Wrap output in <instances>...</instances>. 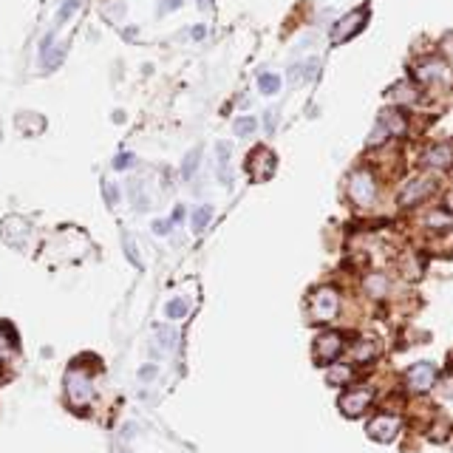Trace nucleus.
I'll use <instances>...</instances> for the list:
<instances>
[{"label": "nucleus", "instance_id": "1", "mask_svg": "<svg viewBox=\"0 0 453 453\" xmlns=\"http://www.w3.org/2000/svg\"><path fill=\"white\" fill-rule=\"evenodd\" d=\"M65 399L71 408L82 411L88 408L94 402V383L88 377V372H82V368H71V372L65 374Z\"/></svg>", "mask_w": 453, "mask_h": 453}, {"label": "nucleus", "instance_id": "10", "mask_svg": "<svg viewBox=\"0 0 453 453\" xmlns=\"http://www.w3.org/2000/svg\"><path fill=\"white\" fill-rule=\"evenodd\" d=\"M434 190V179L428 176H420V179H411L402 190H399V204L402 207H414L417 201H422L428 193Z\"/></svg>", "mask_w": 453, "mask_h": 453}, {"label": "nucleus", "instance_id": "17", "mask_svg": "<svg viewBox=\"0 0 453 453\" xmlns=\"http://www.w3.org/2000/svg\"><path fill=\"white\" fill-rule=\"evenodd\" d=\"M351 377H354V368H349V365H335L332 372H328V383L332 386H346V383H351Z\"/></svg>", "mask_w": 453, "mask_h": 453}, {"label": "nucleus", "instance_id": "12", "mask_svg": "<svg viewBox=\"0 0 453 453\" xmlns=\"http://www.w3.org/2000/svg\"><path fill=\"white\" fill-rule=\"evenodd\" d=\"M363 23H365V9H357V12L346 15V17H343V20L335 26L332 40H335V43H346V40H349L354 31H360V29H363Z\"/></svg>", "mask_w": 453, "mask_h": 453}, {"label": "nucleus", "instance_id": "13", "mask_svg": "<svg viewBox=\"0 0 453 453\" xmlns=\"http://www.w3.org/2000/svg\"><path fill=\"white\" fill-rule=\"evenodd\" d=\"M422 164L425 168H447V164H453V148L450 145H434L431 150H425L422 156Z\"/></svg>", "mask_w": 453, "mask_h": 453}, {"label": "nucleus", "instance_id": "31", "mask_svg": "<svg viewBox=\"0 0 453 453\" xmlns=\"http://www.w3.org/2000/svg\"><path fill=\"white\" fill-rule=\"evenodd\" d=\"M125 250H128L131 261H134L136 267H142V261H139V255H136V246H134V241H131V238H125Z\"/></svg>", "mask_w": 453, "mask_h": 453}, {"label": "nucleus", "instance_id": "25", "mask_svg": "<svg viewBox=\"0 0 453 453\" xmlns=\"http://www.w3.org/2000/svg\"><path fill=\"white\" fill-rule=\"evenodd\" d=\"M164 312H168V317H184L187 315V303H182V301H173V303H168V309H164Z\"/></svg>", "mask_w": 453, "mask_h": 453}, {"label": "nucleus", "instance_id": "32", "mask_svg": "<svg viewBox=\"0 0 453 453\" xmlns=\"http://www.w3.org/2000/svg\"><path fill=\"white\" fill-rule=\"evenodd\" d=\"M153 377H156V365H145L142 372H139V380H142V383H148V380H153Z\"/></svg>", "mask_w": 453, "mask_h": 453}, {"label": "nucleus", "instance_id": "2", "mask_svg": "<svg viewBox=\"0 0 453 453\" xmlns=\"http://www.w3.org/2000/svg\"><path fill=\"white\" fill-rule=\"evenodd\" d=\"M340 309V295L332 289V286H320V289L312 292L309 298V315L317 320V323H328Z\"/></svg>", "mask_w": 453, "mask_h": 453}, {"label": "nucleus", "instance_id": "23", "mask_svg": "<svg viewBox=\"0 0 453 453\" xmlns=\"http://www.w3.org/2000/svg\"><path fill=\"white\" fill-rule=\"evenodd\" d=\"M255 128H258V122H255V119H250V116L235 122V134H238V136H250Z\"/></svg>", "mask_w": 453, "mask_h": 453}, {"label": "nucleus", "instance_id": "16", "mask_svg": "<svg viewBox=\"0 0 453 453\" xmlns=\"http://www.w3.org/2000/svg\"><path fill=\"white\" fill-rule=\"evenodd\" d=\"M380 125H383L388 134H405V119H402L397 111H386L383 119H380Z\"/></svg>", "mask_w": 453, "mask_h": 453}, {"label": "nucleus", "instance_id": "26", "mask_svg": "<svg viewBox=\"0 0 453 453\" xmlns=\"http://www.w3.org/2000/svg\"><path fill=\"white\" fill-rule=\"evenodd\" d=\"M372 357H374L372 343H360V349H354V360H372Z\"/></svg>", "mask_w": 453, "mask_h": 453}, {"label": "nucleus", "instance_id": "5", "mask_svg": "<svg viewBox=\"0 0 453 453\" xmlns=\"http://www.w3.org/2000/svg\"><path fill=\"white\" fill-rule=\"evenodd\" d=\"M246 173L253 176V182H267L275 173V153L269 148H255L246 159Z\"/></svg>", "mask_w": 453, "mask_h": 453}, {"label": "nucleus", "instance_id": "20", "mask_svg": "<svg viewBox=\"0 0 453 453\" xmlns=\"http://www.w3.org/2000/svg\"><path fill=\"white\" fill-rule=\"evenodd\" d=\"M258 86H261L264 94H278L280 91V79L275 74H261L258 77Z\"/></svg>", "mask_w": 453, "mask_h": 453}, {"label": "nucleus", "instance_id": "14", "mask_svg": "<svg viewBox=\"0 0 453 453\" xmlns=\"http://www.w3.org/2000/svg\"><path fill=\"white\" fill-rule=\"evenodd\" d=\"M388 100H391V102H399V105H414V102L420 100V91H417L414 82L402 79V82H397V86L388 91Z\"/></svg>", "mask_w": 453, "mask_h": 453}, {"label": "nucleus", "instance_id": "18", "mask_svg": "<svg viewBox=\"0 0 453 453\" xmlns=\"http://www.w3.org/2000/svg\"><path fill=\"white\" fill-rule=\"evenodd\" d=\"M365 289H368V292H372L374 298H383V295L388 292V280H386L383 275H372V278H368V280H365Z\"/></svg>", "mask_w": 453, "mask_h": 453}, {"label": "nucleus", "instance_id": "3", "mask_svg": "<svg viewBox=\"0 0 453 453\" xmlns=\"http://www.w3.org/2000/svg\"><path fill=\"white\" fill-rule=\"evenodd\" d=\"M349 198L357 207H368L377 198V182L372 176V170H354L349 179Z\"/></svg>", "mask_w": 453, "mask_h": 453}, {"label": "nucleus", "instance_id": "29", "mask_svg": "<svg viewBox=\"0 0 453 453\" xmlns=\"http://www.w3.org/2000/svg\"><path fill=\"white\" fill-rule=\"evenodd\" d=\"M131 164H134V156H131V153H128V156H125V153H122V156H116V161H113V168H116V170H125V168H131Z\"/></svg>", "mask_w": 453, "mask_h": 453}, {"label": "nucleus", "instance_id": "33", "mask_svg": "<svg viewBox=\"0 0 453 453\" xmlns=\"http://www.w3.org/2000/svg\"><path fill=\"white\" fill-rule=\"evenodd\" d=\"M105 198H108V204H116L119 201V193H116L113 184H105Z\"/></svg>", "mask_w": 453, "mask_h": 453}, {"label": "nucleus", "instance_id": "30", "mask_svg": "<svg viewBox=\"0 0 453 453\" xmlns=\"http://www.w3.org/2000/svg\"><path fill=\"white\" fill-rule=\"evenodd\" d=\"M196 164H198V150H196V153H190V156H187V161H184V179H190V176H193V168H196Z\"/></svg>", "mask_w": 453, "mask_h": 453}, {"label": "nucleus", "instance_id": "11", "mask_svg": "<svg viewBox=\"0 0 453 453\" xmlns=\"http://www.w3.org/2000/svg\"><path fill=\"white\" fill-rule=\"evenodd\" d=\"M417 79L420 82H439L447 77V63L439 60V57H428V60H420L417 68H414Z\"/></svg>", "mask_w": 453, "mask_h": 453}, {"label": "nucleus", "instance_id": "24", "mask_svg": "<svg viewBox=\"0 0 453 453\" xmlns=\"http://www.w3.org/2000/svg\"><path fill=\"white\" fill-rule=\"evenodd\" d=\"M447 224H453V218L445 216V213H431V216H428V227H434V230H442V227H447Z\"/></svg>", "mask_w": 453, "mask_h": 453}, {"label": "nucleus", "instance_id": "19", "mask_svg": "<svg viewBox=\"0 0 453 453\" xmlns=\"http://www.w3.org/2000/svg\"><path fill=\"white\" fill-rule=\"evenodd\" d=\"M218 168H221V182L230 184V145L227 142L218 145Z\"/></svg>", "mask_w": 453, "mask_h": 453}, {"label": "nucleus", "instance_id": "9", "mask_svg": "<svg viewBox=\"0 0 453 453\" xmlns=\"http://www.w3.org/2000/svg\"><path fill=\"white\" fill-rule=\"evenodd\" d=\"M343 351V337L337 332H323L317 340H315V360L317 363H332L337 354Z\"/></svg>", "mask_w": 453, "mask_h": 453}, {"label": "nucleus", "instance_id": "6", "mask_svg": "<svg viewBox=\"0 0 453 453\" xmlns=\"http://www.w3.org/2000/svg\"><path fill=\"white\" fill-rule=\"evenodd\" d=\"M405 383L411 391H417V394H425L434 388L436 383V368L431 363H417V365H411L408 368V374H405Z\"/></svg>", "mask_w": 453, "mask_h": 453}, {"label": "nucleus", "instance_id": "34", "mask_svg": "<svg viewBox=\"0 0 453 453\" xmlns=\"http://www.w3.org/2000/svg\"><path fill=\"white\" fill-rule=\"evenodd\" d=\"M153 230H156L159 235H164V232L170 230V224H168V221H156V224H153Z\"/></svg>", "mask_w": 453, "mask_h": 453}, {"label": "nucleus", "instance_id": "22", "mask_svg": "<svg viewBox=\"0 0 453 453\" xmlns=\"http://www.w3.org/2000/svg\"><path fill=\"white\" fill-rule=\"evenodd\" d=\"M159 340H161V346L164 349H173L176 343H179V335H176V328H170V326H159Z\"/></svg>", "mask_w": 453, "mask_h": 453}, {"label": "nucleus", "instance_id": "15", "mask_svg": "<svg viewBox=\"0 0 453 453\" xmlns=\"http://www.w3.org/2000/svg\"><path fill=\"white\" fill-rule=\"evenodd\" d=\"M17 354V337L12 335L9 326H0V365L12 363Z\"/></svg>", "mask_w": 453, "mask_h": 453}, {"label": "nucleus", "instance_id": "8", "mask_svg": "<svg viewBox=\"0 0 453 453\" xmlns=\"http://www.w3.org/2000/svg\"><path fill=\"white\" fill-rule=\"evenodd\" d=\"M368 436L374 442H394L397 434H399V417H391V414H383V417H374L368 422Z\"/></svg>", "mask_w": 453, "mask_h": 453}, {"label": "nucleus", "instance_id": "4", "mask_svg": "<svg viewBox=\"0 0 453 453\" xmlns=\"http://www.w3.org/2000/svg\"><path fill=\"white\" fill-rule=\"evenodd\" d=\"M372 399H374V388H368V386H363V388H351V391H346L343 397H340V411H343V417H349V420H357V417H363V411L372 405Z\"/></svg>", "mask_w": 453, "mask_h": 453}, {"label": "nucleus", "instance_id": "28", "mask_svg": "<svg viewBox=\"0 0 453 453\" xmlns=\"http://www.w3.org/2000/svg\"><path fill=\"white\" fill-rule=\"evenodd\" d=\"M388 136H391V134H388L383 125H377V128H374V134H372V139H368V145L374 148V145H380V142H383V139H388Z\"/></svg>", "mask_w": 453, "mask_h": 453}, {"label": "nucleus", "instance_id": "21", "mask_svg": "<svg viewBox=\"0 0 453 453\" xmlns=\"http://www.w3.org/2000/svg\"><path fill=\"white\" fill-rule=\"evenodd\" d=\"M213 218V207H198L196 216H193V232H201L207 227V221Z\"/></svg>", "mask_w": 453, "mask_h": 453}, {"label": "nucleus", "instance_id": "7", "mask_svg": "<svg viewBox=\"0 0 453 453\" xmlns=\"http://www.w3.org/2000/svg\"><path fill=\"white\" fill-rule=\"evenodd\" d=\"M0 232H3V241L12 244L15 250H26V244H29V235H31V227L26 218L20 216H9L3 221V227H0Z\"/></svg>", "mask_w": 453, "mask_h": 453}, {"label": "nucleus", "instance_id": "27", "mask_svg": "<svg viewBox=\"0 0 453 453\" xmlns=\"http://www.w3.org/2000/svg\"><path fill=\"white\" fill-rule=\"evenodd\" d=\"M77 6H79V0H68V3H65V6L57 12V23H65V20H68V15H71Z\"/></svg>", "mask_w": 453, "mask_h": 453}]
</instances>
